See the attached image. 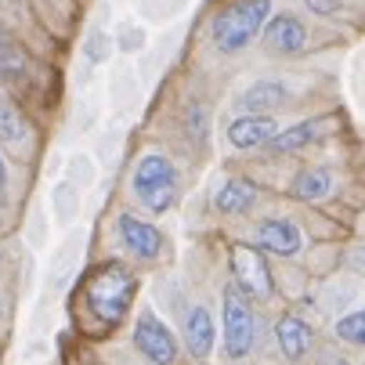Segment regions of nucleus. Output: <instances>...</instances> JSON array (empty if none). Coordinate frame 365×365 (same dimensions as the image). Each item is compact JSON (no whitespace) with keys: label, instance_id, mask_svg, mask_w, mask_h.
Listing matches in <instances>:
<instances>
[{"label":"nucleus","instance_id":"aec40b11","mask_svg":"<svg viewBox=\"0 0 365 365\" xmlns=\"http://www.w3.org/2000/svg\"><path fill=\"white\" fill-rule=\"evenodd\" d=\"M304 4L315 15H336L340 11V0H304Z\"/></svg>","mask_w":365,"mask_h":365},{"label":"nucleus","instance_id":"6ab92c4d","mask_svg":"<svg viewBox=\"0 0 365 365\" xmlns=\"http://www.w3.org/2000/svg\"><path fill=\"white\" fill-rule=\"evenodd\" d=\"M336 336H340L344 344L365 347V307H361V311H351V315H344V319L336 322Z\"/></svg>","mask_w":365,"mask_h":365},{"label":"nucleus","instance_id":"4be33fe9","mask_svg":"<svg viewBox=\"0 0 365 365\" xmlns=\"http://www.w3.org/2000/svg\"><path fill=\"white\" fill-rule=\"evenodd\" d=\"M333 365H351V361H333Z\"/></svg>","mask_w":365,"mask_h":365},{"label":"nucleus","instance_id":"f8f14e48","mask_svg":"<svg viewBox=\"0 0 365 365\" xmlns=\"http://www.w3.org/2000/svg\"><path fill=\"white\" fill-rule=\"evenodd\" d=\"M286 98H289V87L286 83L260 80V83H253V87H246L239 94V109L242 113H264V116H272V109L286 106Z\"/></svg>","mask_w":365,"mask_h":365},{"label":"nucleus","instance_id":"dca6fc26","mask_svg":"<svg viewBox=\"0 0 365 365\" xmlns=\"http://www.w3.org/2000/svg\"><path fill=\"white\" fill-rule=\"evenodd\" d=\"M293 195L300 202H322L333 195V174L322 170V167H311V170H300L293 178Z\"/></svg>","mask_w":365,"mask_h":365},{"label":"nucleus","instance_id":"1a4fd4ad","mask_svg":"<svg viewBox=\"0 0 365 365\" xmlns=\"http://www.w3.org/2000/svg\"><path fill=\"white\" fill-rule=\"evenodd\" d=\"M275 134H279V123L272 116H264V113H242L228 127V141L235 148H260V145H268Z\"/></svg>","mask_w":365,"mask_h":365},{"label":"nucleus","instance_id":"6e6552de","mask_svg":"<svg viewBox=\"0 0 365 365\" xmlns=\"http://www.w3.org/2000/svg\"><path fill=\"white\" fill-rule=\"evenodd\" d=\"M120 239H123V246L134 253V257H141V260H155L163 253V235H160V228H152L148 221H141V217H134V214H120Z\"/></svg>","mask_w":365,"mask_h":365},{"label":"nucleus","instance_id":"9b49d317","mask_svg":"<svg viewBox=\"0 0 365 365\" xmlns=\"http://www.w3.org/2000/svg\"><path fill=\"white\" fill-rule=\"evenodd\" d=\"M329 116H315V120H304V123H297V127H286V130H279L272 141H268V148L275 152V155H286V152H297V148H304V145H315L319 138H326L329 134Z\"/></svg>","mask_w":365,"mask_h":365},{"label":"nucleus","instance_id":"f257e3e1","mask_svg":"<svg viewBox=\"0 0 365 365\" xmlns=\"http://www.w3.org/2000/svg\"><path fill=\"white\" fill-rule=\"evenodd\" d=\"M134 293H138V279L123 264H101L83 282V300L91 307V315L106 329L123 322V315L130 311Z\"/></svg>","mask_w":365,"mask_h":365},{"label":"nucleus","instance_id":"a211bd4d","mask_svg":"<svg viewBox=\"0 0 365 365\" xmlns=\"http://www.w3.org/2000/svg\"><path fill=\"white\" fill-rule=\"evenodd\" d=\"M26 138V120L11 101L0 94V141H22Z\"/></svg>","mask_w":365,"mask_h":365},{"label":"nucleus","instance_id":"ddd939ff","mask_svg":"<svg viewBox=\"0 0 365 365\" xmlns=\"http://www.w3.org/2000/svg\"><path fill=\"white\" fill-rule=\"evenodd\" d=\"M275 336H279V347L289 361H297L311 351V326L300 315H282L275 326Z\"/></svg>","mask_w":365,"mask_h":365},{"label":"nucleus","instance_id":"7ed1b4c3","mask_svg":"<svg viewBox=\"0 0 365 365\" xmlns=\"http://www.w3.org/2000/svg\"><path fill=\"white\" fill-rule=\"evenodd\" d=\"M134 195L148 206V214H167L178 199V167L160 152L141 155L134 167Z\"/></svg>","mask_w":365,"mask_h":365},{"label":"nucleus","instance_id":"2eb2a0df","mask_svg":"<svg viewBox=\"0 0 365 365\" xmlns=\"http://www.w3.org/2000/svg\"><path fill=\"white\" fill-rule=\"evenodd\" d=\"M185 336H188V351L195 358H206L214 351V319L206 307H192L188 311V326H185Z\"/></svg>","mask_w":365,"mask_h":365},{"label":"nucleus","instance_id":"20e7f679","mask_svg":"<svg viewBox=\"0 0 365 365\" xmlns=\"http://www.w3.org/2000/svg\"><path fill=\"white\" fill-rule=\"evenodd\" d=\"M253 347V307L250 293H242L235 282L225 289V351L228 358H242Z\"/></svg>","mask_w":365,"mask_h":365},{"label":"nucleus","instance_id":"4468645a","mask_svg":"<svg viewBox=\"0 0 365 365\" xmlns=\"http://www.w3.org/2000/svg\"><path fill=\"white\" fill-rule=\"evenodd\" d=\"M214 202H217L221 214H246L250 206L257 202V188H253V181H246V178H228V181L217 188Z\"/></svg>","mask_w":365,"mask_h":365},{"label":"nucleus","instance_id":"9d476101","mask_svg":"<svg viewBox=\"0 0 365 365\" xmlns=\"http://www.w3.org/2000/svg\"><path fill=\"white\" fill-rule=\"evenodd\" d=\"M264 43H268V51H275V55H297V51H304V43H307V29L293 15H275L264 26Z\"/></svg>","mask_w":365,"mask_h":365},{"label":"nucleus","instance_id":"423d86ee","mask_svg":"<svg viewBox=\"0 0 365 365\" xmlns=\"http://www.w3.org/2000/svg\"><path fill=\"white\" fill-rule=\"evenodd\" d=\"M134 344L138 351L152 361V365H174L178 361V344L170 336V329L152 315V311H145V315L138 319L134 326Z\"/></svg>","mask_w":365,"mask_h":365},{"label":"nucleus","instance_id":"0eeeda50","mask_svg":"<svg viewBox=\"0 0 365 365\" xmlns=\"http://www.w3.org/2000/svg\"><path fill=\"white\" fill-rule=\"evenodd\" d=\"M257 246L260 250H268V253H275V257H293V253H300V246H304V235H300V228L293 225V221H286V217H264L257 225Z\"/></svg>","mask_w":365,"mask_h":365},{"label":"nucleus","instance_id":"5701e85b","mask_svg":"<svg viewBox=\"0 0 365 365\" xmlns=\"http://www.w3.org/2000/svg\"><path fill=\"white\" fill-rule=\"evenodd\" d=\"M148 365H152V361H148Z\"/></svg>","mask_w":365,"mask_h":365},{"label":"nucleus","instance_id":"412c9836","mask_svg":"<svg viewBox=\"0 0 365 365\" xmlns=\"http://www.w3.org/2000/svg\"><path fill=\"white\" fill-rule=\"evenodd\" d=\"M4 185H8V167H4V160H0V195H4Z\"/></svg>","mask_w":365,"mask_h":365},{"label":"nucleus","instance_id":"f3484780","mask_svg":"<svg viewBox=\"0 0 365 365\" xmlns=\"http://www.w3.org/2000/svg\"><path fill=\"white\" fill-rule=\"evenodd\" d=\"M26 73H29L26 55L0 33V80H26Z\"/></svg>","mask_w":365,"mask_h":365},{"label":"nucleus","instance_id":"f03ea898","mask_svg":"<svg viewBox=\"0 0 365 365\" xmlns=\"http://www.w3.org/2000/svg\"><path fill=\"white\" fill-rule=\"evenodd\" d=\"M272 19V0H239L214 19V43L228 55L250 47Z\"/></svg>","mask_w":365,"mask_h":365},{"label":"nucleus","instance_id":"39448f33","mask_svg":"<svg viewBox=\"0 0 365 365\" xmlns=\"http://www.w3.org/2000/svg\"><path fill=\"white\" fill-rule=\"evenodd\" d=\"M232 272H235V286L257 300H264L272 297V272L264 264V253H257L250 246H235L232 250Z\"/></svg>","mask_w":365,"mask_h":365}]
</instances>
